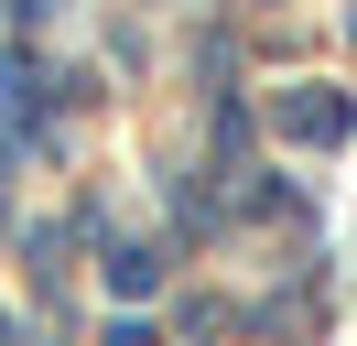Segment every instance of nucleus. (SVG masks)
<instances>
[{"label":"nucleus","instance_id":"f257e3e1","mask_svg":"<svg viewBox=\"0 0 357 346\" xmlns=\"http://www.w3.org/2000/svg\"><path fill=\"white\" fill-rule=\"evenodd\" d=\"M282 130H303V141H347V98H292Z\"/></svg>","mask_w":357,"mask_h":346},{"label":"nucleus","instance_id":"f03ea898","mask_svg":"<svg viewBox=\"0 0 357 346\" xmlns=\"http://www.w3.org/2000/svg\"><path fill=\"white\" fill-rule=\"evenodd\" d=\"M109 281H119V292H152L162 260H152V249H119V260H109Z\"/></svg>","mask_w":357,"mask_h":346}]
</instances>
